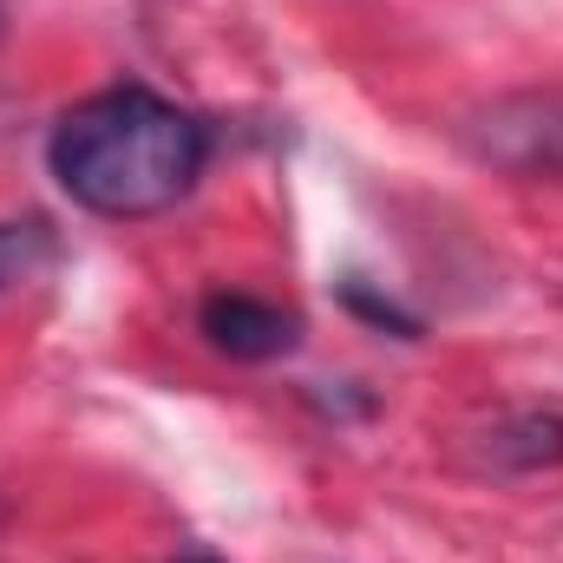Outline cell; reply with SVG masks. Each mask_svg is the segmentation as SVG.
<instances>
[{
  "label": "cell",
  "instance_id": "obj_2",
  "mask_svg": "<svg viewBox=\"0 0 563 563\" xmlns=\"http://www.w3.org/2000/svg\"><path fill=\"white\" fill-rule=\"evenodd\" d=\"M203 341L230 361H276L301 341V314H288L263 295H210L203 314H197Z\"/></svg>",
  "mask_w": 563,
  "mask_h": 563
},
{
  "label": "cell",
  "instance_id": "obj_1",
  "mask_svg": "<svg viewBox=\"0 0 563 563\" xmlns=\"http://www.w3.org/2000/svg\"><path fill=\"white\" fill-rule=\"evenodd\" d=\"M210 132L144 92V86H112L86 106H73L59 119V132L46 144V164L59 177V190L92 210V217H157L177 197H190V184L203 177Z\"/></svg>",
  "mask_w": 563,
  "mask_h": 563
},
{
  "label": "cell",
  "instance_id": "obj_5",
  "mask_svg": "<svg viewBox=\"0 0 563 563\" xmlns=\"http://www.w3.org/2000/svg\"><path fill=\"white\" fill-rule=\"evenodd\" d=\"M347 301H354V308H361V314H374V321H394V328H400V334H407V341H413V334H420V321H413V314H400V308H394V301H380V295H367V288H361V282H354V288H347Z\"/></svg>",
  "mask_w": 563,
  "mask_h": 563
},
{
  "label": "cell",
  "instance_id": "obj_4",
  "mask_svg": "<svg viewBox=\"0 0 563 563\" xmlns=\"http://www.w3.org/2000/svg\"><path fill=\"white\" fill-rule=\"evenodd\" d=\"M53 263V230L46 223H0V295H13V288H26V282L40 276Z\"/></svg>",
  "mask_w": 563,
  "mask_h": 563
},
{
  "label": "cell",
  "instance_id": "obj_3",
  "mask_svg": "<svg viewBox=\"0 0 563 563\" xmlns=\"http://www.w3.org/2000/svg\"><path fill=\"white\" fill-rule=\"evenodd\" d=\"M563 459V413H511L492 426V465L505 472H538Z\"/></svg>",
  "mask_w": 563,
  "mask_h": 563
},
{
  "label": "cell",
  "instance_id": "obj_6",
  "mask_svg": "<svg viewBox=\"0 0 563 563\" xmlns=\"http://www.w3.org/2000/svg\"><path fill=\"white\" fill-rule=\"evenodd\" d=\"M184 563H210V558H184Z\"/></svg>",
  "mask_w": 563,
  "mask_h": 563
}]
</instances>
